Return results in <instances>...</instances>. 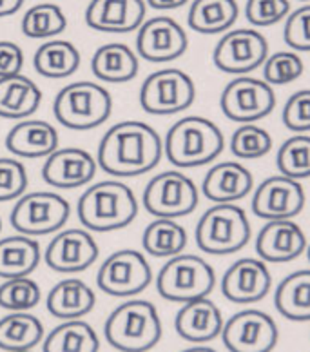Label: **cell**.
<instances>
[{"instance_id": "9a60e30c", "label": "cell", "mask_w": 310, "mask_h": 352, "mask_svg": "<svg viewBox=\"0 0 310 352\" xmlns=\"http://www.w3.org/2000/svg\"><path fill=\"white\" fill-rule=\"evenodd\" d=\"M305 207V191L300 180L289 176H269L252 197V211L263 220H292Z\"/></svg>"}, {"instance_id": "d6986e66", "label": "cell", "mask_w": 310, "mask_h": 352, "mask_svg": "<svg viewBox=\"0 0 310 352\" xmlns=\"http://www.w3.org/2000/svg\"><path fill=\"white\" fill-rule=\"evenodd\" d=\"M95 156L80 147H64L51 153L42 167L45 184L56 189H78L87 186L96 175Z\"/></svg>"}, {"instance_id": "f35d334b", "label": "cell", "mask_w": 310, "mask_h": 352, "mask_svg": "<svg viewBox=\"0 0 310 352\" xmlns=\"http://www.w3.org/2000/svg\"><path fill=\"white\" fill-rule=\"evenodd\" d=\"M303 60L294 51H278L263 62V80L270 86H285L303 75Z\"/></svg>"}, {"instance_id": "d590c367", "label": "cell", "mask_w": 310, "mask_h": 352, "mask_svg": "<svg viewBox=\"0 0 310 352\" xmlns=\"http://www.w3.org/2000/svg\"><path fill=\"white\" fill-rule=\"evenodd\" d=\"M276 164L283 176L294 180L310 178V136L296 135L283 142L276 156Z\"/></svg>"}, {"instance_id": "7402d4cb", "label": "cell", "mask_w": 310, "mask_h": 352, "mask_svg": "<svg viewBox=\"0 0 310 352\" xmlns=\"http://www.w3.org/2000/svg\"><path fill=\"white\" fill-rule=\"evenodd\" d=\"M223 316L209 298H198L192 302L184 303L175 318V329L178 336L192 343L212 342L220 336L223 329Z\"/></svg>"}, {"instance_id": "7a4b0ae2", "label": "cell", "mask_w": 310, "mask_h": 352, "mask_svg": "<svg viewBox=\"0 0 310 352\" xmlns=\"http://www.w3.org/2000/svg\"><path fill=\"white\" fill-rule=\"evenodd\" d=\"M76 214L87 231H118L133 223L138 214V201L124 182L104 180L84 191L76 204Z\"/></svg>"}, {"instance_id": "d6a6232c", "label": "cell", "mask_w": 310, "mask_h": 352, "mask_svg": "<svg viewBox=\"0 0 310 352\" xmlns=\"http://www.w3.org/2000/svg\"><path fill=\"white\" fill-rule=\"evenodd\" d=\"M100 340L95 329L82 320H67L45 336L44 352H98Z\"/></svg>"}, {"instance_id": "c3c4849f", "label": "cell", "mask_w": 310, "mask_h": 352, "mask_svg": "<svg viewBox=\"0 0 310 352\" xmlns=\"http://www.w3.org/2000/svg\"><path fill=\"white\" fill-rule=\"evenodd\" d=\"M307 256H309V262H310V245L307 247Z\"/></svg>"}, {"instance_id": "f546056e", "label": "cell", "mask_w": 310, "mask_h": 352, "mask_svg": "<svg viewBox=\"0 0 310 352\" xmlns=\"http://www.w3.org/2000/svg\"><path fill=\"white\" fill-rule=\"evenodd\" d=\"M274 305L290 322H310V269L296 271L281 280Z\"/></svg>"}, {"instance_id": "bcb514c9", "label": "cell", "mask_w": 310, "mask_h": 352, "mask_svg": "<svg viewBox=\"0 0 310 352\" xmlns=\"http://www.w3.org/2000/svg\"><path fill=\"white\" fill-rule=\"evenodd\" d=\"M24 0H0V19L2 16H10L21 10Z\"/></svg>"}, {"instance_id": "e0dca14e", "label": "cell", "mask_w": 310, "mask_h": 352, "mask_svg": "<svg viewBox=\"0 0 310 352\" xmlns=\"http://www.w3.org/2000/svg\"><path fill=\"white\" fill-rule=\"evenodd\" d=\"M98 245L87 229L58 231L45 247V265L62 274H73L89 269L98 258Z\"/></svg>"}, {"instance_id": "5b68a950", "label": "cell", "mask_w": 310, "mask_h": 352, "mask_svg": "<svg viewBox=\"0 0 310 352\" xmlns=\"http://www.w3.org/2000/svg\"><path fill=\"white\" fill-rule=\"evenodd\" d=\"M113 111V96L96 82L80 80L58 91L53 115L62 126L75 131H89L102 126Z\"/></svg>"}, {"instance_id": "8d00e7d4", "label": "cell", "mask_w": 310, "mask_h": 352, "mask_svg": "<svg viewBox=\"0 0 310 352\" xmlns=\"http://www.w3.org/2000/svg\"><path fill=\"white\" fill-rule=\"evenodd\" d=\"M41 300V287L30 276L11 278L0 285V307L8 311H30L36 307Z\"/></svg>"}, {"instance_id": "9c48e42d", "label": "cell", "mask_w": 310, "mask_h": 352, "mask_svg": "<svg viewBox=\"0 0 310 352\" xmlns=\"http://www.w3.org/2000/svg\"><path fill=\"white\" fill-rule=\"evenodd\" d=\"M145 211L156 218H176L187 217L195 211L200 192L195 182L180 171H164L153 176L144 189Z\"/></svg>"}, {"instance_id": "83f0119b", "label": "cell", "mask_w": 310, "mask_h": 352, "mask_svg": "<svg viewBox=\"0 0 310 352\" xmlns=\"http://www.w3.org/2000/svg\"><path fill=\"white\" fill-rule=\"evenodd\" d=\"M42 260L41 243L25 234L0 240V278L30 276Z\"/></svg>"}, {"instance_id": "74e56055", "label": "cell", "mask_w": 310, "mask_h": 352, "mask_svg": "<svg viewBox=\"0 0 310 352\" xmlns=\"http://www.w3.org/2000/svg\"><path fill=\"white\" fill-rule=\"evenodd\" d=\"M272 149V136L256 124H243L230 138V151L241 160H256Z\"/></svg>"}, {"instance_id": "f6af8a7d", "label": "cell", "mask_w": 310, "mask_h": 352, "mask_svg": "<svg viewBox=\"0 0 310 352\" xmlns=\"http://www.w3.org/2000/svg\"><path fill=\"white\" fill-rule=\"evenodd\" d=\"M147 4L153 8V10H176V8H181L186 6L189 0H145Z\"/></svg>"}, {"instance_id": "ac0fdd59", "label": "cell", "mask_w": 310, "mask_h": 352, "mask_svg": "<svg viewBox=\"0 0 310 352\" xmlns=\"http://www.w3.org/2000/svg\"><path fill=\"white\" fill-rule=\"evenodd\" d=\"M272 287V276L263 260L241 258L221 278V292L232 303L249 305L261 302Z\"/></svg>"}, {"instance_id": "4fadbf2b", "label": "cell", "mask_w": 310, "mask_h": 352, "mask_svg": "<svg viewBox=\"0 0 310 352\" xmlns=\"http://www.w3.org/2000/svg\"><path fill=\"white\" fill-rule=\"evenodd\" d=\"M220 336L229 352H272L280 331L267 312L245 309L223 323Z\"/></svg>"}, {"instance_id": "7c38bea8", "label": "cell", "mask_w": 310, "mask_h": 352, "mask_svg": "<svg viewBox=\"0 0 310 352\" xmlns=\"http://www.w3.org/2000/svg\"><path fill=\"white\" fill-rule=\"evenodd\" d=\"M220 106L232 122L254 124L272 113L276 106L274 89L270 84L252 76H238L221 91Z\"/></svg>"}, {"instance_id": "603a6c76", "label": "cell", "mask_w": 310, "mask_h": 352, "mask_svg": "<svg viewBox=\"0 0 310 352\" xmlns=\"http://www.w3.org/2000/svg\"><path fill=\"white\" fill-rule=\"evenodd\" d=\"M60 144V136L49 122L25 118L11 127L5 136V147L21 158H47Z\"/></svg>"}, {"instance_id": "b9f144b4", "label": "cell", "mask_w": 310, "mask_h": 352, "mask_svg": "<svg viewBox=\"0 0 310 352\" xmlns=\"http://www.w3.org/2000/svg\"><path fill=\"white\" fill-rule=\"evenodd\" d=\"M281 120L294 133L310 131V89L296 91L285 102Z\"/></svg>"}, {"instance_id": "52a82bcc", "label": "cell", "mask_w": 310, "mask_h": 352, "mask_svg": "<svg viewBox=\"0 0 310 352\" xmlns=\"http://www.w3.org/2000/svg\"><path fill=\"white\" fill-rule=\"evenodd\" d=\"M214 285V269L196 254H176L169 258L156 276V289L160 296L176 303L207 298Z\"/></svg>"}, {"instance_id": "1f68e13d", "label": "cell", "mask_w": 310, "mask_h": 352, "mask_svg": "<svg viewBox=\"0 0 310 352\" xmlns=\"http://www.w3.org/2000/svg\"><path fill=\"white\" fill-rule=\"evenodd\" d=\"M33 66L45 78H67L80 67V51L67 41H49L36 50Z\"/></svg>"}, {"instance_id": "f907efd6", "label": "cell", "mask_w": 310, "mask_h": 352, "mask_svg": "<svg viewBox=\"0 0 310 352\" xmlns=\"http://www.w3.org/2000/svg\"><path fill=\"white\" fill-rule=\"evenodd\" d=\"M21 352H33V351H21Z\"/></svg>"}, {"instance_id": "6da1fadb", "label": "cell", "mask_w": 310, "mask_h": 352, "mask_svg": "<svg viewBox=\"0 0 310 352\" xmlns=\"http://www.w3.org/2000/svg\"><path fill=\"white\" fill-rule=\"evenodd\" d=\"M164 156V142L156 129L138 120L118 122L98 144L96 164L118 178H133L153 171Z\"/></svg>"}, {"instance_id": "2e32d148", "label": "cell", "mask_w": 310, "mask_h": 352, "mask_svg": "<svg viewBox=\"0 0 310 352\" xmlns=\"http://www.w3.org/2000/svg\"><path fill=\"white\" fill-rule=\"evenodd\" d=\"M189 38L186 30L170 16H155L138 28L136 51L144 60L170 62L187 51Z\"/></svg>"}, {"instance_id": "cb8c5ba5", "label": "cell", "mask_w": 310, "mask_h": 352, "mask_svg": "<svg viewBox=\"0 0 310 352\" xmlns=\"http://www.w3.org/2000/svg\"><path fill=\"white\" fill-rule=\"evenodd\" d=\"M254 187V176L240 162H220L207 171L201 191L214 204H234Z\"/></svg>"}, {"instance_id": "5bb4252c", "label": "cell", "mask_w": 310, "mask_h": 352, "mask_svg": "<svg viewBox=\"0 0 310 352\" xmlns=\"http://www.w3.org/2000/svg\"><path fill=\"white\" fill-rule=\"evenodd\" d=\"M269 56V42L260 31L234 30L221 36L212 53L214 66L230 75H247Z\"/></svg>"}, {"instance_id": "ba28073f", "label": "cell", "mask_w": 310, "mask_h": 352, "mask_svg": "<svg viewBox=\"0 0 310 352\" xmlns=\"http://www.w3.org/2000/svg\"><path fill=\"white\" fill-rule=\"evenodd\" d=\"M71 214L69 201L51 191L24 192L11 209V226L19 234L44 236L58 232Z\"/></svg>"}, {"instance_id": "e575fe53", "label": "cell", "mask_w": 310, "mask_h": 352, "mask_svg": "<svg viewBox=\"0 0 310 352\" xmlns=\"http://www.w3.org/2000/svg\"><path fill=\"white\" fill-rule=\"evenodd\" d=\"M21 28L22 33L30 38H51L60 35L67 28V19L56 4L42 2L25 11Z\"/></svg>"}, {"instance_id": "7dc6e473", "label": "cell", "mask_w": 310, "mask_h": 352, "mask_svg": "<svg viewBox=\"0 0 310 352\" xmlns=\"http://www.w3.org/2000/svg\"><path fill=\"white\" fill-rule=\"evenodd\" d=\"M181 352H218V351H214V349H210V347H206V345H196V347H189Z\"/></svg>"}, {"instance_id": "681fc988", "label": "cell", "mask_w": 310, "mask_h": 352, "mask_svg": "<svg viewBox=\"0 0 310 352\" xmlns=\"http://www.w3.org/2000/svg\"><path fill=\"white\" fill-rule=\"evenodd\" d=\"M0 231H2V220H0Z\"/></svg>"}, {"instance_id": "8fae6325", "label": "cell", "mask_w": 310, "mask_h": 352, "mask_svg": "<svg viewBox=\"0 0 310 352\" xmlns=\"http://www.w3.org/2000/svg\"><path fill=\"white\" fill-rule=\"evenodd\" d=\"M153 282L149 262L136 249H120L104 260L96 274V285L109 296L140 294Z\"/></svg>"}, {"instance_id": "4dcf8cb0", "label": "cell", "mask_w": 310, "mask_h": 352, "mask_svg": "<svg viewBox=\"0 0 310 352\" xmlns=\"http://www.w3.org/2000/svg\"><path fill=\"white\" fill-rule=\"evenodd\" d=\"M44 340V325L30 312H11L0 320V349L5 352L33 351Z\"/></svg>"}, {"instance_id": "816d5d0a", "label": "cell", "mask_w": 310, "mask_h": 352, "mask_svg": "<svg viewBox=\"0 0 310 352\" xmlns=\"http://www.w3.org/2000/svg\"><path fill=\"white\" fill-rule=\"evenodd\" d=\"M301 2H309V0H301Z\"/></svg>"}, {"instance_id": "8992f818", "label": "cell", "mask_w": 310, "mask_h": 352, "mask_svg": "<svg viewBox=\"0 0 310 352\" xmlns=\"http://www.w3.org/2000/svg\"><path fill=\"white\" fill-rule=\"evenodd\" d=\"M250 221L245 211L234 204H216L207 209L196 226V243L207 254H232L250 240Z\"/></svg>"}, {"instance_id": "277c9868", "label": "cell", "mask_w": 310, "mask_h": 352, "mask_svg": "<svg viewBox=\"0 0 310 352\" xmlns=\"http://www.w3.org/2000/svg\"><path fill=\"white\" fill-rule=\"evenodd\" d=\"M104 336L116 351L147 352L160 342L162 320L151 302L129 300L107 316Z\"/></svg>"}, {"instance_id": "ffe728a7", "label": "cell", "mask_w": 310, "mask_h": 352, "mask_svg": "<svg viewBox=\"0 0 310 352\" xmlns=\"http://www.w3.org/2000/svg\"><path fill=\"white\" fill-rule=\"evenodd\" d=\"M305 249V232L292 220H269L256 236V252L263 262H292Z\"/></svg>"}, {"instance_id": "7bdbcfd3", "label": "cell", "mask_w": 310, "mask_h": 352, "mask_svg": "<svg viewBox=\"0 0 310 352\" xmlns=\"http://www.w3.org/2000/svg\"><path fill=\"white\" fill-rule=\"evenodd\" d=\"M283 41L294 51H310V4L287 16Z\"/></svg>"}, {"instance_id": "60d3db41", "label": "cell", "mask_w": 310, "mask_h": 352, "mask_svg": "<svg viewBox=\"0 0 310 352\" xmlns=\"http://www.w3.org/2000/svg\"><path fill=\"white\" fill-rule=\"evenodd\" d=\"M290 13L289 0H247L245 15L250 24L269 28L281 22Z\"/></svg>"}, {"instance_id": "d4e9b609", "label": "cell", "mask_w": 310, "mask_h": 352, "mask_svg": "<svg viewBox=\"0 0 310 352\" xmlns=\"http://www.w3.org/2000/svg\"><path fill=\"white\" fill-rule=\"evenodd\" d=\"M96 303L95 292L78 278H65L56 283L45 298V307L58 320H80Z\"/></svg>"}, {"instance_id": "ab89813d", "label": "cell", "mask_w": 310, "mask_h": 352, "mask_svg": "<svg viewBox=\"0 0 310 352\" xmlns=\"http://www.w3.org/2000/svg\"><path fill=\"white\" fill-rule=\"evenodd\" d=\"M27 171L15 158H0V201L19 200L27 191Z\"/></svg>"}, {"instance_id": "4316f807", "label": "cell", "mask_w": 310, "mask_h": 352, "mask_svg": "<svg viewBox=\"0 0 310 352\" xmlns=\"http://www.w3.org/2000/svg\"><path fill=\"white\" fill-rule=\"evenodd\" d=\"M138 58L129 45L120 42H109L100 45L91 58L93 75L102 82L109 84H124L133 80L138 75Z\"/></svg>"}, {"instance_id": "3957f363", "label": "cell", "mask_w": 310, "mask_h": 352, "mask_svg": "<svg viewBox=\"0 0 310 352\" xmlns=\"http://www.w3.org/2000/svg\"><path fill=\"white\" fill-rule=\"evenodd\" d=\"M225 147V138L214 122L203 116H186L175 122L164 140V153L173 166H206L216 160Z\"/></svg>"}, {"instance_id": "f1b7e54d", "label": "cell", "mask_w": 310, "mask_h": 352, "mask_svg": "<svg viewBox=\"0 0 310 352\" xmlns=\"http://www.w3.org/2000/svg\"><path fill=\"white\" fill-rule=\"evenodd\" d=\"M240 8L236 0H195L189 8V28L201 35L225 33L238 21Z\"/></svg>"}, {"instance_id": "484cf974", "label": "cell", "mask_w": 310, "mask_h": 352, "mask_svg": "<svg viewBox=\"0 0 310 352\" xmlns=\"http://www.w3.org/2000/svg\"><path fill=\"white\" fill-rule=\"evenodd\" d=\"M42 91L24 75L0 78V118L25 120L41 107Z\"/></svg>"}, {"instance_id": "836d02e7", "label": "cell", "mask_w": 310, "mask_h": 352, "mask_svg": "<svg viewBox=\"0 0 310 352\" xmlns=\"http://www.w3.org/2000/svg\"><path fill=\"white\" fill-rule=\"evenodd\" d=\"M145 252L155 258H173L181 254L187 245V231L176 220L156 218L142 234Z\"/></svg>"}, {"instance_id": "44dd1931", "label": "cell", "mask_w": 310, "mask_h": 352, "mask_svg": "<svg viewBox=\"0 0 310 352\" xmlns=\"http://www.w3.org/2000/svg\"><path fill=\"white\" fill-rule=\"evenodd\" d=\"M89 28L104 33H129L145 22L144 0H91L85 10Z\"/></svg>"}, {"instance_id": "30bf717a", "label": "cell", "mask_w": 310, "mask_h": 352, "mask_svg": "<svg viewBox=\"0 0 310 352\" xmlns=\"http://www.w3.org/2000/svg\"><path fill=\"white\" fill-rule=\"evenodd\" d=\"M195 98V82L176 67L151 73L140 87V106L149 115H176L192 106Z\"/></svg>"}, {"instance_id": "ee69618b", "label": "cell", "mask_w": 310, "mask_h": 352, "mask_svg": "<svg viewBox=\"0 0 310 352\" xmlns=\"http://www.w3.org/2000/svg\"><path fill=\"white\" fill-rule=\"evenodd\" d=\"M24 67V53L21 45L10 41H0V78L21 75Z\"/></svg>"}]
</instances>
